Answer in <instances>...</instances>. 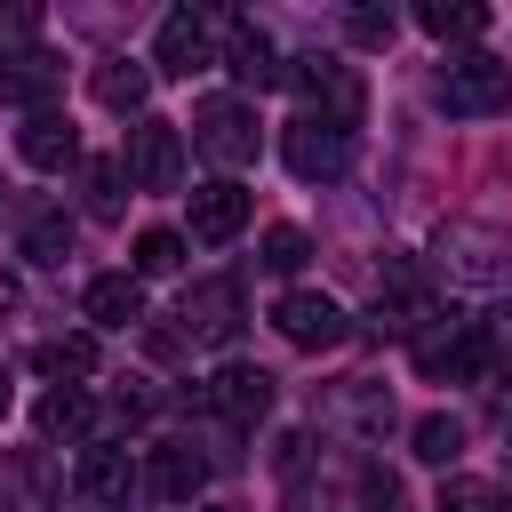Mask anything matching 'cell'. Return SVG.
Masks as SVG:
<instances>
[{
	"instance_id": "25",
	"label": "cell",
	"mask_w": 512,
	"mask_h": 512,
	"mask_svg": "<svg viewBox=\"0 0 512 512\" xmlns=\"http://www.w3.org/2000/svg\"><path fill=\"white\" fill-rule=\"evenodd\" d=\"M24 256H32V264H64V256H72V216H64V208L32 216V224H24Z\"/></svg>"
},
{
	"instance_id": "15",
	"label": "cell",
	"mask_w": 512,
	"mask_h": 512,
	"mask_svg": "<svg viewBox=\"0 0 512 512\" xmlns=\"http://www.w3.org/2000/svg\"><path fill=\"white\" fill-rule=\"evenodd\" d=\"M240 224H248V192H240L232 176H216V184H200V192H192V240L224 248Z\"/></svg>"
},
{
	"instance_id": "30",
	"label": "cell",
	"mask_w": 512,
	"mask_h": 512,
	"mask_svg": "<svg viewBox=\"0 0 512 512\" xmlns=\"http://www.w3.org/2000/svg\"><path fill=\"white\" fill-rule=\"evenodd\" d=\"M120 184H128L120 160H88V208L96 216H120Z\"/></svg>"
},
{
	"instance_id": "5",
	"label": "cell",
	"mask_w": 512,
	"mask_h": 512,
	"mask_svg": "<svg viewBox=\"0 0 512 512\" xmlns=\"http://www.w3.org/2000/svg\"><path fill=\"white\" fill-rule=\"evenodd\" d=\"M280 160H288V176H304V184H336L344 168H352V128H328V120H288L280 128Z\"/></svg>"
},
{
	"instance_id": "18",
	"label": "cell",
	"mask_w": 512,
	"mask_h": 512,
	"mask_svg": "<svg viewBox=\"0 0 512 512\" xmlns=\"http://www.w3.org/2000/svg\"><path fill=\"white\" fill-rule=\"evenodd\" d=\"M80 488H88L96 504H128V496L144 488V472L128 464V448H96V440H88V456H80Z\"/></svg>"
},
{
	"instance_id": "34",
	"label": "cell",
	"mask_w": 512,
	"mask_h": 512,
	"mask_svg": "<svg viewBox=\"0 0 512 512\" xmlns=\"http://www.w3.org/2000/svg\"><path fill=\"white\" fill-rule=\"evenodd\" d=\"M0 416H8V368H0Z\"/></svg>"
},
{
	"instance_id": "19",
	"label": "cell",
	"mask_w": 512,
	"mask_h": 512,
	"mask_svg": "<svg viewBox=\"0 0 512 512\" xmlns=\"http://www.w3.org/2000/svg\"><path fill=\"white\" fill-rule=\"evenodd\" d=\"M0 512H48V456L40 448L0 456Z\"/></svg>"
},
{
	"instance_id": "12",
	"label": "cell",
	"mask_w": 512,
	"mask_h": 512,
	"mask_svg": "<svg viewBox=\"0 0 512 512\" xmlns=\"http://www.w3.org/2000/svg\"><path fill=\"white\" fill-rule=\"evenodd\" d=\"M16 152H24V168H40V176H64L72 160H80V128H72V112H24V128H16Z\"/></svg>"
},
{
	"instance_id": "13",
	"label": "cell",
	"mask_w": 512,
	"mask_h": 512,
	"mask_svg": "<svg viewBox=\"0 0 512 512\" xmlns=\"http://www.w3.org/2000/svg\"><path fill=\"white\" fill-rule=\"evenodd\" d=\"M144 488H152L160 504H192V496L208 488V456H200L192 440H160V448L144 456Z\"/></svg>"
},
{
	"instance_id": "29",
	"label": "cell",
	"mask_w": 512,
	"mask_h": 512,
	"mask_svg": "<svg viewBox=\"0 0 512 512\" xmlns=\"http://www.w3.org/2000/svg\"><path fill=\"white\" fill-rule=\"evenodd\" d=\"M392 32H400L392 8H352V16H344V40H352V48H392Z\"/></svg>"
},
{
	"instance_id": "16",
	"label": "cell",
	"mask_w": 512,
	"mask_h": 512,
	"mask_svg": "<svg viewBox=\"0 0 512 512\" xmlns=\"http://www.w3.org/2000/svg\"><path fill=\"white\" fill-rule=\"evenodd\" d=\"M80 312H88L96 328H136V320H144V280H136V272H96V280L80 288Z\"/></svg>"
},
{
	"instance_id": "9",
	"label": "cell",
	"mask_w": 512,
	"mask_h": 512,
	"mask_svg": "<svg viewBox=\"0 0 512 512\" xmlns=\"http://www.w3.org/2000/svg\"><path fill=\"white\" fill-rule=\"evenodd\" d=\"M176 320H184V344H232L240 336V280H192L184 288V304H176Z\"/></svg>"
},
{
	"instance_id": "23",
	"label": "cell",
	"mask_w": 512,
	"mask_h": 512,
	"mask_svg": "<svg viewBox=\"0 0 512 512\" xmlns=\"http://www.w3.org/2000/svg\"><path fill=\"white\" fill-rule=\"evenodd\" d=\"M32 368L56 376V384H64V376H96V336H48V344L32 352Z\"/></svg>"
},
{
	"instance_id": "2",
	"label": "cell",
	"mask_w": 512,
	"mask_h": 512,
	"mask_svg": "<svg viewBox=\"0 0 512 512\" xmlns=\"http://www.w3.org/2000/svg\"><path fill=\"white\" fill-rule=\"evenodd\" d=\"M432 104L440 112H456V120H496L504 104H512V64L504 56H448L440 72H432Z\"/></svg>"
},
{
	"instance_id": "22",
	"label": "cell",
	"mask_w": 512,
	"mask_h": 512,
	"mask_svg": "<svg viewBox=\"0 0 512 512\" xmlns=\"http://www.w3.org/2000/svg\"><path fill=\"white\" fill-rule=\"evenodd\" d=\"M416 24H424L432 40H480V32H488V8H480V0H424Z\"/></svg>"
},
{
	"instance_id": "24",
	"label": "cell",
	"mask_w": 512,
	"mask_h": 512,
	"mask_svg": "<svg viewBox=\"0 0 512 512\" xmlns=\"http://www.w3.org/2000/svg\"><path fill=\"white\" fill-rule=\"evenodd\" d=\"M408 440H416V456H424V464H456V456H464V416L432 408V416H416V432H408Z\"/></svg>"
},
{
	"instance_id": "4",
	"label": "cell",
	"mask_w": 512,
	"mask_h": 512,
	"mask_svg": "<svg viewBox=\"0 0 512 512\" xmlns=\"http://www.w3.org/2000/svg\"><path fill=\"white\" fill-rule=\"evenodd\" d=\"M488 360V336H480V320H464V312H432L424 328H416V376H448V384H464L472 368Z\"/></svg>"
},
{
	"instance_id": "1",
	"label": "cell",
	"mask_w": 512,
	"mask_h": 512,
	"mask_svg": "<svg viewBox=\"0 0 512 512\" xmlns=\"http://www.w3.org/2000/svg\"><path fill=\"white\" fill-rule=\"evenodd\" d=\"M432 264H440L456 288H504V280H512V232L456 216V224H440V240H432Z\"/></svg>"
},
{
	"instance_id": "33",
	"label": "cell",
	"mask_w": 512,
	"mask_h": 512,
	"mask_svg": "<svg viewBox=\"0 0 512 512\" xmlns=\"http://www.w3.org/2000/svg\"><path fill=\"white\" fill-rule=\"evenodd\" d=\"M8 304H16V280H8V272H0V312H8Z\"/></svg>"
},
{
	"instance_id": "21",
	"label": "cell",
	"mask_w": 512,
	"mask_h": 512,
	"mask_svg": "<svg viewBox=\"0 0 512 512\" xmlns=\"http://www.w3.org/2000/svg\"><path fill=\"white\" fill-rule=\"evenodd\" d=\"M48 88H56V56H48V48H24V56H8V72H0V96H8V104H32V112H48Z\"/></svg>"
},
{
	"instance_id": "35",
	"label": "cell",
	"mask_w": 512,
	"mask_h": 512,
	"mask_svg": "<svg viewBox=\"0 0 512 512\" xmlns=\"http://www.w3.org/2000/svg\"><path fill=\"white\" fill-rule=\"evenodd\" d=\"M504 472H512V440H504Z\"/></svg>"
},
{
	"instance_id": "7",
	"label": "cell",
	"mask_w": 512,
	"mask_h": 512,
	"mask_svg": "<svg viewBox=\"0 0 512 512\" xmlns=\"http://www.w3.org/2000/svg\"><path fill=\"white\" fill-rule=\"evenodd\" d=\"M288 80L304 88L312 120H328V128H352V120H360V72H352V64H336V56H304V64H288Z\"/></svg>"
},
{
	"instance_id": "3",
	"label": "cell",
	"mask_w": 512,
	"mask_h": 512,
	"mask_svg": "<svg viewBox=\"0 0 512 512\" xmlns=\"http://www.w3.org/2000/svg\"><path fill=\"white\" fill-rule=\"evenodd\" d=\"M192 152H208L216 168H248L256 160V104L248 96H200L192 104Z\"/></svg>"
},
{
	"instance_id": "14",
	"label": "cell",
	"mask_w": 512,
	"mask_h": 512,
	"mask_svg": "<svg viewBox=\"0 0 512 512\" xmlns=\"http://www.w3.org/2000/svg\"><path fill=\"white\" fill-rule=\"evenodd\" d=\"M224 64H232L248 88H280V80H288V64H280L272 32H264V24H248V16H232V32H224Z\"/></svg>"
},
{
	"instance_id": "27",
	"label": "cell",
	"mask_w": 512,
	"mask_h": 512,
	"mask_svg": "<svg viewBox=\"0 0 512 512\" xmlns=\"http://www.w3.org/2000/svg\"><path fill=\"white\" fill-rule=\"evenodd\" d=\"M432 512H512V496H504L496 480H448Z\"/></svg>"
},
{
	"instance_id": "28",
	"label": "cell",
	"mask_w": 512,
	"mask_h": 512,
	"mask_svg": "<svg viewBox=\"0 0 512 512\" xmlns=\"http://www.w3.org/2000/svg\"><path fill=\"white\" fill-rule=\"evenodd\" d=\"M304 256H312V240H304L296 224H272V232H264V256H256V264H264V272H304Z\"/></svg>"
},
{
	"instance_id": "8",
	"label": "cell",
	"mask_w": 512,
	"mask_h": 512,
	"mask_svg": "<svg viewBox=\"0 0 512 512\" xmlns=\"http://www.w3.org/2000/svg\"><path fill=\"white\" fill-rule=\"evenodd\" d=\"M120 168H128L144 192H176V184H184V128H176V120H136Z\"/></svg>"
},
{
	"instance_id": "20",
	"label": "cell",
	"mask_w": 512,
	"mask_h": 512,
	"mask_svg": "<svg viewBox=\"0 0 512 512\" xmlns=\"http://www.w3.org/2000/svg\"><path fill=\"white\" fill-rule=\"evenodd\" d=\"M96 104L104 112H144V96H152V64H136V56H112V64H96Z\"/></svg>"
},
{
	"instance_id": "11",
	"label": "cell",
	"mask_w": 512,
	"mask_h": 512,
	"mask_svg": "<svg viewBox=\"0 0 512 512\" xmlns=\"http://www.w3.org/2000/svg\"><path fill=\"white\" fill-rule=\"evenodd\" d=\"M208 64H216V48H208V16H200V8H176V16L160 24V40H152V72L192 80V72H208Z\"/></svg>"
},
{
	"instance_id": "32",
	"label": "cell",
	"mask_w": 512,
	"mask_h": 512,
	"mask_svg": "<svg viewBox=\"0 0 512 512\" xmlns=\"http://www.w3.org/2000/svg\"><path fill=\"white\" fill-rule=\"evenodd\" d=\"M480 336H488V352H496V344H512V296L496 304V320H480Z\"/></svg>"
},
{
	"instance_id": "31",
	"label": "cell",
	"mask_w": 512,
	"mask_h": 512,
	"mask_svg": "<svg viewBox=\"0 0 512 512\" xmlns=\"http://www.w3.org/2000/svg\"><path fill=\"white\" fill-rule=\"evenodd\" d=\"M360 488H368V504H384V512H400V480H392L384 464H368V472H360Z\"/></svg>"
},
{
	"instance_id": "26",
	"label": "cell",
	"mask_w": 512,
	"mask_h": 512,
	"mask_svg": "<svg viewBox=\"0 0 512 512\" xmlns=\"http://www.w3.org/2000/svg\"><path fill=\"white\" fill-rule=\"evenodd\" d=\"M184 264V232H136V280H160V272H176Z\"/></svg>"
},
{
	"instance_id": "17",
	"label": "cell",
	"mask_w": 512,
	"mask_h": 512,
	"mask_svg": "<svg viewBox=\"0 0 512 512\" xmlns=\"http://www.w3.org/2000/svg\"><path fill=\"white\" fill-rule=\"evenodd\" d=\"M32 424H40V440H96V400L80 392V384H56V392H40V408H32Z\"/></svg>"
},
{
	"instance_id": "6",
	"label": "cell",
	"mask_w": 512,
	"mask_h": 512,
	"mask_svg": "<svg viewBox=\"0 0 512 512\" xmlns=\"http://www.w3.org/2000/svg\"><path fill=\"white\" fill-rule=\"evenodd\" d=\"M272 328L296 344V352H336L344 336H352V312L336 304V296H312V288H288L280 304H272Z\"/></svg>"
},
{
	"instance_id": "10",
	"label": "cell",
	"mask_w": 512,
	"mask_h": 512,
	"mask_svg": "<svg viewBox=\"0 0 512 512\" xmlns=\"http://www.w3.org/2000/svg\"><path fill=\"white\" fill-rule=\"evenodd\" d=\"M208 408L224 416V424H264L272 416V368H256V360H224L216 376H208Z\"/></svg>"
}]
</instances>
